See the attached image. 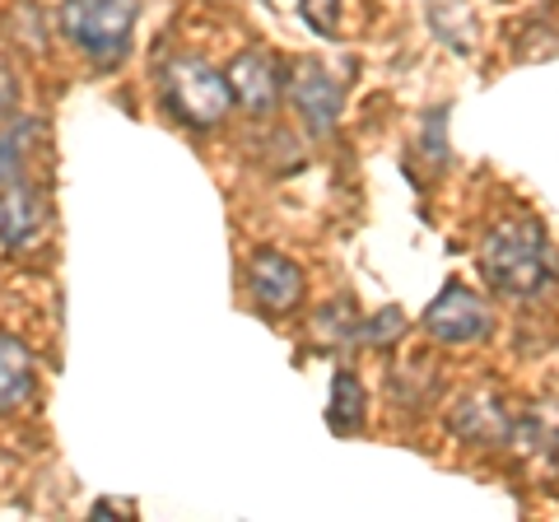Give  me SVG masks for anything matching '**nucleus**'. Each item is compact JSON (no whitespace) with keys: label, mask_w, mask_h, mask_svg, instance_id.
Returning a JSON list of instances; mask_svg holds the SVG:
<instances>
[{"label":"nucleus","mask_w":559,"mask_h":522,"mask_svg":"<svg viewBox=\"0 0 559 522\" xmlns=\"http://www.w3.org/2000/svg\"><path fill=\"white\" fill-rule=\"evenodd\" d=\"M480 271L489 289L513 294V299H532L550 285L555 261H550V242L540 234V224L532 220H509L499 229H489L480 242Z\"/></svg>","instance_id":"f257e3e1"},{"label":"nucleus","mask_w":559,"mask_h":522,"mask_svg":"<svg viewBox=\"0 0 559 522\" xmlns=\"http://www.w3.org/2000/svg\"><path fill=\"white\" fill-rule=\"evenodd\" d=\"M164 103L173 108V117H182L187 127L210 131L219 127L234 108V90L215 66H205L201 57H173L164 66Z\"/></svg>","instance_id":"f03ea898"},{"label":"nucleus","mask_w":559,"mask_h":522,"mask_svg":"<svg viewBox=\"0 0 559 522\" xmlns=\"http://www.w3.org/2000/svg\"><path fill=\"white\" fill-rule=\"evenodd\" d=\"M135 0H66L61 33L98 66H117L131 47Z\"/></svg>","instance_id":"7ed1b4c3"},{"label":"nucleus","mask_w":559,"mask_h":522,"mask_svg":"<svg viewBox=\"0 0 559 522\" xmlns=\"http://www.w3.org/2000/svg\"><path fill=\"white\" fill-rule=\"evenodd\" d=\"M425 332L443 345H466V341H485L489 336V304L480 294H471L466 285L452 281L439 299L425 312Z\"/></svg>","instance_id":"20e7f679"},{"label":"nucleus","mask_w":559,"mask_h":522,"mask_svg":"<svg viewBox=\"0 0 559 522\" xmlns=\"http://www.w3.org/2000/svg\"><path fill=\"white\" fill-rule=\"evenodd\" d=\"M285 90H289V103L299 108L304 127H308L312 135H326L331 127H336V117H341V90H336V80H331L322 66L299 61V66L289 71Z\"/></svg>","instance_id":"39448f33"},{"label":"nucleus","mask_w":559,"mask_h":522,"mask_svg":"<svg viewBox=\"0 0 559 522\" xmlns=\"http://www.w3.org/2000/svg\"><path fill=\"white\" fill-rule=\"evenodd\" d=\"M224 80H229L234 103L242 112H252V117H271L275 112L280 71H275V61L266 57V51H238V57L229 61V71H224Z\"/></svg>","instance_id":"423d86ee"},{"label":"nucleus","mask_w":559,"mask_h":522,"mask_svg":"<svg viewBox=\"0 0 559 522\" xmlns=\"http://www.w3.org/2000/svg\"><path fill=\"white\" fill-rule=\"evenodd\" d=\"M248 289H252L257 308L294 312L299 299H304V271L294 266L289 257H280V252H257L248 261Z\"/></svg>","instance_id":"0eeeda50"},{"label":"nucleus","mask_w":559,"mask_h":522,"mask_svg":"<svg viewBox=\"0 0 559 522\" xmlns=\"http://www.w3.org/2000/svg\"><path fill=\"white\" fill-rule=\"evenodd\" d=\"M33 396V355L24 341L0 336V415Z\"/></svg>","instance_id":"6e6552de"},{"label":"nucleus","mask_w":559,"mask_h":522,"mask_svg":"<svg viewBox=\"0 0 559 522\" xmlns=\"http://www.w3.org/2000/svg\"><path fill=\"white\" fill-rule=\"evenodd\" d=\"M38 229V201L24 182L0 187V248H20Z\"/></svg>","instance_id":"1a4fd4ad"},{"label":"nucleus","mask_w":559,"mask_h":522,"mask_svg":"<svg viewBox=\"0 0 559 522\" xmlns=\"http://www.w3.org/2000/svg\"><path fill=\"white\" fill-rule=\"evenodd\" d=\"M452 429L471 443H503L509 415H503L499 402H489V396H471V402H462L457 411H452Z\"/></svg>","instance_id":"9d476101"},{"label":"nucleus","mask_w":559,"mask_h":522,"mask_svg":"<svg viewBox=\"0 0 559 522\" xmlns=\"http://www.w3.org/2000/svg\"><path fill=\"white\" fill-rule=\"evenodd\" d=\"M326 420L336 434H355L364 425V388H359V378L341 369L336 378H331V411H326Z\"/></svg>","instance_id":"9b49d317"},{"label":"nucleus","mask_w":559,"mask_h":522,"mask_svg":"<svg viewBox=\"0 0 559 522\" xmlns=\"http://www.w3.org/2000/svg\"><path fill=\"white\" fill-rule=\"evenodd\" d=\"M429 24L439 28V38L448 47H457V51H471L476 47V38H471V10L462 5V0H429Z\"/></svg>","instance_id":"f8f14e48"},{"label":"nucleus","mask_w":559,"mask_h":522,"mask_svg":"<svg viewBox=\"0 0 559 522\" xmlns=\"http://www.w3.org/2000/svg\"><path fill=\"white\" fill-rule=\"evenodd\" d=\"M312 332H318V345H349L364 336V322L349 312V304H331L318 322H312Z\"/></svg>","instance_id":"ddd939ff"},{"label":"nucleus","mask_w":559,"mask_h":522,"mask_svg":"<svg viewBox=\"0 0 559 522\" xmlns=\"http://www.w3.org/2000/svg\"><path fill=\"white\" fill-rule=\"evenodd\" d=\"M304 20L312 33H322V38H336L341 28V0H299Z\"/></svg>","instance_id":"4468645a"},{"label":"nucleus","mask_w":559,"mask_h":522,"mask_svg":"<svg viewBox=\"0 0 559 522\" xmlns=\"http://www.w3.org/2000/svg\"><path fill=\"white\" fill-rule=\"evenodd\" d=\"M401 327H406L401 308H382L373 322H364V341H369V345H388V341L401 336Z\"/></svg>","instance_id":"2eb2a0df"}]
</instances>
